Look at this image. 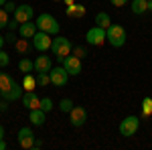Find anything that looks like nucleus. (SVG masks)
<instances>
[{"mask_svg":"<svg viewBox=\"0 0 152 150\" xmlns=\"http://www.w3.org/2000/svg\"><path fill=\"white\" fill-rule=\"evenodd\" d=\"M37 29H39V31H45V33H49V35H59V31H61L57 18L51 16L49 12L39 14V18H37Z\"/></svg>","mask_w":152,"mask_h":150,"instance_id":"obj_1","label":"nucleus"},{"mask_svg":"<svg viewBox=\"0 0 152 150\" xmlns=\"http://www.w3.org/2000/svg\"><path fill=\"white\" fill-rule=\"evenodd\" d=\"M105 39H107V43L112 47L120 49V47L126 45V29L120 26V24H112V26L105 31Z\"/></svg>","mask_w":152,"mask_h":150,"instance_id":"obj_2","label":"nucleus"},{"mask_svg":"<svg viewBox=\"0 0 152 150\" xmlns=\"http://www.w3.org/2000/svg\"><path fill=\"white\" fill-rule=\"evenodd\" d=\"M51 51H53V55L57 59H63L67 57V55H71V41L69 39H65V37H55L53 39V45H51Z\"/></svg>","mask_w":152,"mask_h":150,"instance_id":"obj_3","label":"nucleus"},{"mask_svg":"<svg viewBox=\"0 0 152 150\" xmlns=\"http://www.w3.org/2000/svg\"><path fill=\"white\" fill-rule=\"evenodd\" d=\"M138 128H140V118H136V116H128V118H124L122 122H120V134L122 136H134L136 132H138Z\"/></svg>","mask_w":152,"mask_h":150,"instance_id":"obj_4","label":"nucleus"},{"mask_svg":"<svg viewBox=\"0 0 152 150\" xmlns=\"http://www.w3.org/2000/svg\"><path fill=\"white\" fill-rule=\"evenodd\" d=\"M31 43H33V47H35L39 53H45V51H49V49H51L53 39H51V35H49V33H45V31H37L35 37L31 39Z\"/></svg>","mask_w":152,"mask_h":150,"instance_id":"obj_5","label":"nucleus"},{"mask_svg":"<svg viewBox=\"0 0 152 150\" xmlns=\"http://www.w3.org/2000/svg\"><path fill=\"white\" fill-rule=\"evenodd\" d=\"M85 39H87V45L102 47V45H104V41H107V39H105V29H102V26L95 24V26H91V29L87 31Z\"/></svg>","mask_w":152,"mask_h":150,"instance_id":"obj_6","label":"nucleus"},{"mask_svg":"<svg viewBox=\"0 0 152 150\" xmlns=\"http://www.w3.org/2000/svg\"><path fill=\"white\" fill-rule=\"evenodd\" d=\"M49 75H51V83L55 85V87H65L67 85V81H69V73L67 69L61 65V67H55V69L49 71Z\"/></svg>","mask_w":152,"mask_h":150,"instance_id":"obj_7","label":"nucleus"},{"mask_svg":"<svg viewBox=\"0 0 152 150\" xmlns=\"http://www.w3.org/2000/svg\"><path fill=\"white\" fill-rule=\"evenodd\" d=\"M69 122L73 128H79L87 122V110L83 105H73V110L69 112Z\"/></svg>","mask_w":152,"mask_h":150,"instance_id":"obj_8","label":"nucleus"},{"mask_svg":"<svg viewBox=\"0 0 152 150\" xmlns=\"http://www.w3.org/2000/svg\"><path fill=\"white\" fill-rule=\"evenodd\" d=\"M35 140L37 138H35V134H33L31 128H20V130H18V144H20L24 150H33Z\"/></svg>","mask_w":152,"mask_h":150,"instance_id":"obj_9","label":"nucleus"},{"mask_svg":"<svg viewBox=\"0 0 152 150\" xmlns=\"http://www.w3.org/2000/svg\"><path fill=\"white\" fill-rule=\"evenodd\" d=\"M63 67L67 69L69 75H79L81 73V59L75 57V55H67L63 59Z\"/></svg>","mask_w":152,"mask_h":150,"instance_id":"obj_10","label":"nucleus"},{"mask_svg":"<svg viewBox=\"0 0 152 150\" xmlns=\"http://www.w3.org/2000/svg\"><path fill=\"white\" fill-rule=\"evenodd\" d=\"M33 16H35V10H33V6H28V4H20V6H16V10H14V18H16L18 23H28V20H33Z\"/></svg>","mask_w":152,"mask_h":150,"instance_id":"obj_11","label":"nucleus"},{"mask_svg":"<svg viewBox=\"0 0 152 150\" xmlns=\"http://www.w3.org/2000/svg\"><path fill=\"white\" fill-rule=\"evenodd\" d=\"M20 100H23V105L28 110V112H31V110H39V108H41V100H39V95H37L35 91H26Z\"/></svg>","mask_w":152,"mask_h":150,"instance_id":"obj_12","label":"nucleus"},{"mask_svg":"<svg viewBox=\"0 0 152 150\" xmlns=\"http://www.w3.org/2000/svg\"><path fill=\"white\" fill-rule=\"evenodd\" d=\"M51 69H53V59L49 57V55H39L35 59V71L37 73H41V71L49 73Z\"/></svg>","mask_w":152,"mask_h":150,"instance_id":"obj_13","label":"nucleus"},{"mask_svg":"<svg viewBox=\"0 0 152 150\" xmlns=\"http://www.w3.org/2000/svg\"><path fill=\"white\" fill-rule=\"evenodd\" d=\"M28 120H31V124L33 126H43L45 122H47V112L45 110H31V114H28Z\"/></svg>","mask_w":152,"mask_h":150,"instance_id":"obj_14","label":"nucleus"},{"mask_svg":"<svg viewBox=\"0 0 152 150\" xmlns=\"http://www.w3.org/2000/svg\"><path fill=\"white\" fill-rule=\"evenodd\" d=\"M39 31L37 29V23H20V26H18V33H20V37L23 39H33L35 37V33Z\"/></svg>","mask_w":152,"mask_h":150,"instance_id":"obj_15","label":"nucleus"},{"mask_svg":"<svg viewBox=\"0 0 152 150\" xmlns=\"http://www.w3.org/2000/svg\"><path fill=\"white\" fill-rule=\"evenodd\" d=\"M14 83H16V81L12 79L8 73H2V71H0V91H2V95L10 91L12 87H14Z\"/></svg>","mask_w":152,"mask_h":150,"instance_id":"obj_16","label":"nucleus"},{"mask_svg":"<svg viewBox=\"0 0 152 150\" xmlns=\"http://www.w3.org/2000/svg\"><path fill=\"white\" fill-rule=\"evenodd\" d=\"M67 16L71 18H83L85 16V6L83 4H73V6H67Z\"/></svg>","mask_w":152,"mask_h":150,"instance_id":"obj_17","label":"nucleus"},{"mask_svg":"<svg viewBox=\"0 0 152 150\" xmlns=\"http://www.w3.org/2000/svg\"><path fill=\"white\" fill-rule=\"evenodd\" d=\"M148 10V0H132V12L136 16H140Z\"/></svg>","mask_w":152,"mask_h":150,"instance_id":"obj_18","label":"nucleus"},{"mask_svg":"<svg viewBox=\"0 0 152 150\" xmlns=\"http://www.w3.org/2000/svg\"><path fill=\"white\" fill-rule=\"evenodd\" d=\"M23 87H24V91H35V87H37V77L33 75V73H24Z\"/></svg>","mask_w":152,"mask_h":150,"instance_id":"obj_19","label":"nucleus"},{"mask_svg":"<svg viewBox=\"0 0 152 150\" xmlns=\"http://www.w3.org/2000/svg\"><path fill=\"white\" fill-rule=\"evenodd\" d=\"M95 24L107 31V29L112 26V20H110V14H107V12H97V16H95Z\"/></svg>","mask_w":152,"mask_h":150,"instance_id":"obj_20","label":"nucleus"},{"mask_svg":"<svg viewBox=\"0 0 152 150\" xmlns=\"http://www.w3.org/2000/svg\"><path fill=\"white\" fill-rule=\"evenodd\" d=\"M18 69L23 71V73H33V71H35V61L23 57V59H20V63H18Z\"/></svg>","mask_w":152,"mask_h":150,"instance_id":"obj_21","label":"nucleus"},{"mask_svg":"<svg viewBox=\"0 0 152 150\" xmlns=\"http://www.w3.org/2000/svg\"><path fill=\"white\" fill-rule=\"evenodd\" d=\"M37 85H41V87H47V85H51V75L49 73H45V71H41V73H37Z\"/></svg>","mask_w":152,"mask_h":150,"instance_id":"obj_22","label":"nucleus"},{"mask_svg":"<svg viewBox=\"0 0 152 150\" xmlns=\"http://www.w3.org/2000/svg\"><path fill=\"white\" fill-rule=\"evenodd\" d=\"M14 47H16V51H18V53H28V49H31L28 41H26V39H23V37L14 43Z\"/></svg>","mask_w":152,"mask_h":150,"instance_id":"obj_23","label":"nucleus"},{"mask_svg":"<svg viewBox=\"0 0 152 150\" xmlns=\"http://www.w3.org/2000/svg\"><path fill=\"white\" fill-rule=\"evenodd\" d=\"M142 116H152V97L142 100Z\"/></svg>","mask_w":152,"mask_h":150,"instance_id":"obj_24","label":"nucleus"},{"mask_svg":"<svg viewBox=\"0 0 152 150\" xmlns=\"http://www.w3.org/2000/svg\"><path fill=\"white\" fill-rule=\"evenodd\" d=\"M59 108H61V112H67V114H69L71 110H73V102H71L69 97H65V100L59 102Z\"/></svg>","mask_w":152,"mask_h":150,"instance_id":"obj_25","label":"nucleus"},{"mask_svg":"<svg viewBox=\"0 0 152 150\" xmlns=\"http://www.w3.org/2000/svg\"><path fill=\"white\" fill-rule=\"evenodd\" d=\"M41 110L51 112V110H53V100H51V97H43V100H41Z\"/></svg>","mask_w":152,"mask_h":150,"instance_id":"obj_26","label":"nucleus"},{"mask_svg":"<svg viewBox=\"0 0 152 150\" xmlns=\"http://www.w3.org/2000/svg\"><path fill=\"white\" fill-rule=\"evenodd\" d=\"M8 20H10V18H8V12L0 6V29H4V26L8 24Z\"/></svg>","mask_w":152,"mask_h":150,"instance_id":"obj_27","label":"nucleus"},{"mask_svg":"<svg viewBox=\"0 0 152 150\" xmlns=\"http://www.w3.org/2000/svg\"><path fill=\"white\" fill-rule=\"evenodd\" d=\"M8 63H10V55H8V53H4V51L0 49V67H6Z\"/></svg>","mask_w":152,"mask_h":150,"instance_id":"obj_28","label":"nucleus"},{"mask_svg":"<svg viewBox=\"0 0 152 150\" xmlns=\"http://www.w3.org/2000/svg\"><path fill=\"white\" fill-rule=\"evenodd\" d=\"M18 26H20V23H18L16 18H12V20H8V24H6V29H8V31H16Z\"/></svg>","mask_w":152,"mask_h":150,"instance_id":"obj_29","label":"nucleus"},{"mask_svg":"<svg viewBox=\"0 0 152 150\" xmlns=\"http://www.w3.org/2000/svg\"><path fill=\"white\" fill-rule=\"evenodd\" d=\"M73 53H75V57H79V59H83L85 55H87V51H85L83 47H75V51H73Z\"/></svg>","mask_w":152,"mask_h":150,"instance_id":"obj_30","label":"nucleus"},{"mask_svg":"<svg viewBox=\"0 0 152 150\" xmlns=\"http://www.w3.org/2000/svg\"><path fill=\"white\" fill-rule=\"evenodd\" d=\"M4 41H6V43H10V45H14V43H16V41H18V39H16V37H14V33H6V37H4Z\"/></svg>","mask_w":152,"mask_h":150,"instance_id":"obj_31","label":"nucleus"},{"mask_svg":"<svg viewBox=\"0 0 152 150\" xmlns=\"http://www.w3.org/2000/svg\"><path fill=\"white\" fill-rule=\"evenodd\" d=\"M110 2H112V4H114L116 8H120V6H126L130 0H110Z\"/></svg>","mask_w":152,"mask_h":150,"instance_id":"obj_32","label":"nucleus"},{"mask_svg":"<svg viewBox=\"0 0 152 150\" xmlns=\"http://www.w3.org/2000/svg\"><path fill=\"white\" fill-rule=\"evenodd\" d=\"M4 6H6V8H4L6 12H14V10H16V4H14V2H6Z\"/></svg>","mask_w":152,"mask_h":150,"instance_id":"obj_33","label":"nucleus"},{"mask_svg":"<svg viewBox=\"0 0 152 150\" xmlns=\"http://www.w3.org/2000/svg\"><path fill=\"white\" fill-rule=\"evenodd\" d=\"M8 110V104H6V100L4 102H0V112H6Z\"/></svg>","mask_w":152,"mask_h":150,"instance_id":"obj_34","label":"nucleus"},{"mask_svg":"<svg viewBox=\"0 0 152 150\" xmlns=\"http://www.w3.org/2000/svg\"><path fill=\"white\" fill-rule=\"evenodd\" d=\"M41 144H43L41 140H35V146H33V150H39V148H41Z\"/></svg>","mask_w":152,"mask_h":150,"instance_id":"obj_35","label":"nucleus"},{"mask_svg":"<svg viewBox=\"0 0 152 150\" xmlns=\"http://www.w3.org/2000/svg\"><path fill=\"white\" fill-rule=\"evenodd\" d=\"M4 136H6V132H4V126H2V124H0V140L4 138Z\"/></svg>","mask_w":152,"mask_h":150,"instance_id":"obj_36","label":"nucleus"},{"mask_svg":"<svg viewBox=\"0 0 152 150\" xmlns=\"http://www.w3.org/2000/svg\"><path fill=\"white\" fill-rule=\"evenodd\" d=\"M0 150H6V140H4V138L0 140Z\"/></svg>","mask_w":152,"mask_h":150,"instance_id":"obj_37","label":"nucleus"},{"mask_svg":"<svg viewBox=\"0 0 152 150\" xmlns=\"http://www.w3.org/2000/svg\"><path fill=\"white\" fill-rule=\"evenodd\" d=\"M4 43H6V41H4V37L0 35V49H2V47H4Z\"/></svg>","mask_w":152,"mask_h":150,"instance_id":"obj_38","label":"nucleus"},{"mask_svg":"<svg viewBox=\"0 0 152 150\" xmlns=\"http://www.w3.org/2000/svg\"><path fill=\"white\" fill-rule=\"evenodd\" d=\"M65 4H67V6H73L75 2H73V0H65Z\"/></svg>","mask_w":152,"mask_h":150,"instance_id":"obj_39","label":"nucleus"},{"mask_svg":"<svg viewBox=\"0 0 152 150\" xmlns=\"http://www.w3.org/2000/svg\"><path fill=\"white\" fill-rule=\"evenodd\" d=\"M148 10H152V0H148Z\"/></svg>","mask_w":152,"mask_h":150,"instance_id":"obj_40","label":"nucleus"},{"mask_svg":"<svg viewBox=\"0 0 152 150\" xmlns=\"http://www.w3.org/2000/svg\"><path fill=\"white\" fill-rule=\"evenodd\" d=\"M6 2H8V0H0V6H4V4H6Z\"/></svg>","mask_w":152,"mask_h":150,"instance_id":"obj_41","label":"nucleus"},{"mask_svg":"<svg viewBox=\"0 0 152 150\" xmlns=\"http://www.w3.org/2000/svg\"><path fill=\"white\" fill-rule=\"evenodd\" d=\"M0 100H2V91H0Z\"/></svg>","mask_w":152,"mask_h":150,"instance_id":"obj_42","label":"nucleus"}]
</instances>
